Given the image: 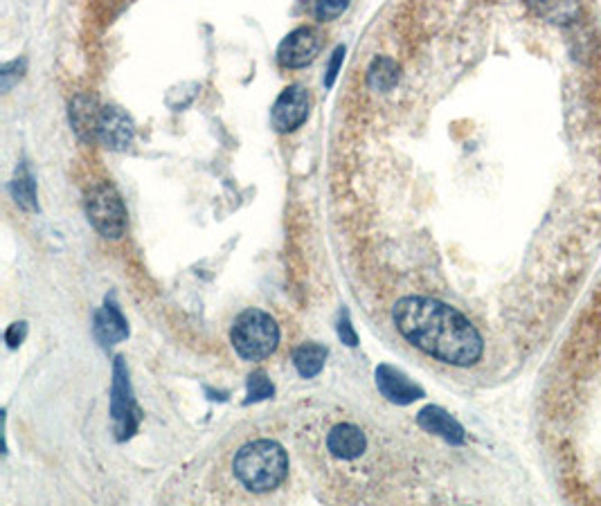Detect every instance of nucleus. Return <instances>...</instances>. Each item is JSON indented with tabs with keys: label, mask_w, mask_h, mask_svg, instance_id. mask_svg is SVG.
Instances as JSON below:
<instances>
[{
	"label": "nucleus",
	"mask_w": 601,
	"mask_h": 506,
	"mask_svg": "<svg viewBox=\"0 0 601 506\" xmlns=\"http://www.w3.org/2000/svg\"><path fill=\"white\" fill-rule=\"evenodd\" d=\"M100 115H102V108L93 95L82 93L70 102V124H73L77 138L86 144L97 140Z\"/></svg>",
	"instance_id": "obj_11"
},
{
	"label": "nucleus",
	"mask_w": 601,
	"mask_h": 506,
	"mask_svg": "<svg viewBox=\"0 0 601 506\" xmlns=\"http://www.w3.org/2000/svg\"><path fill=\"white\" fill-rule=\"evenodd\" d=\"M10 194L14 198V203L21 207L25 212H37L39 210V201H37V180H34L32 169L28 165V160H21L19 167L14 171V178L10 183Z\"/></svg>",
	"instance_id": "obj_15"
},
{
	"label": "nucleus",
	"mask_w": 601,
	"mask_h": 506,
	"mask_svg": "<svg viewBox=\"0 0 601 506\" xmlns=\"http://www.w3.org/2000/svg\"><path fill=\"white\" fill-rule=\"evenodd\" d=\"M417 423L421 430L442 437L444 441H448V444L453 446L464 444V428L446 410L437 408V405H428V408L421 410Z\"/></svg>",
	"instance_id": "obj_13"
},
{
	"label": "nucleus",
	"mask_w": 601,
	"mask_h": 506,
	"mask_svg": "<svg viewBox=\"0 0 601 506\" xmlns=\"http://www.w3.org/2000/svg\"><path fill=\"white\" fill-rule=\"evenodd\" d=\"M327 450L336 459L343 462H354L367 450V437L365 432L354 426V423H338L329 430L327 435Z\"/></svg>",
	"instance_id": "obj_10"
},
{
	"label": "nucleus",
	"mask_w": 601,
	"mask_h": 506,
	"mask_svg": "<svg viewBox=\"0 0 601 506\" xmlns=\"http://www.w3.org/2000/svg\"><path fill=\"white\" fill-rule=\"evenodd\" d=\"M376 387H379L385 399L397 405H408L417 399H424V390L390 365H379V369H376Z\"/></svg>",
	"instance_id": "obj_9"
},
{
	"label": "nucleus",
	"mask_w": 601,
	"mask_h": 506,
	"mask_svg": "<svg viewBox=\"0 0 601 506\" xmlns=\"http://www.w3.org/2000/svg\"><path fill=\"white\" fill-rule=\"evenodd\" d=\"M275 394L273 383L268 381V376L264 372H255L248 376V399L246 403H257L264 399H271Z\"/></svg>",
	"instance_id": "obj_18"
},
{
	"label": "nucleus",
	"mask_w": 601,
	"mask_h": 506,
	"mask_svg": "<svg viewBox=\"0 0 601 506\" xmlns=\"http://www.w3.org/2000/svg\"><path fill=\"white\" fill-rule=\"evenodd\" d=\"M111 414H113L115 423H118L120 439L131 437L133 430H136V426H138V410H136V405H133L129 372H127V365H124L122 356L115 358V365H113Z\"/></svg>",
	"instance_id": "obj_6"
},
{
	"label": "nucleus",
	"mask_w": 601,
	"mask_h": 506,
	"mask_svg": "<svg viewBox=\"0 0 601 506\" xmlns=\"http://www.w3.org/2000/svg\"><path fill=\"white\" fill-rule=\"evenodd\" d=\"M525 5L536 18L559 27L577 23L583 14V0H525Z\"/></svg>",
	"instance_id": "obj_12"
},
{
	"label": "nucleus",
	"mask_w": 601,
	"mask_h": 506,
	"mask_svg": "<svg viewBox=\"0 0 601 506\" xmlns=\"http://www.w3.org/2000/svg\"><path fill=\"white\" fill-rule=\"evenodd\" d=\"M25 333H28V324H25V322H14L12 327L7 329V333H5L7 345H10L12 349H16L25 340Z\"/></svg>",
	"instance_id": "obj_22"
},
{
	"label": "nucleus",
	"mask_w": 601,
	"mask_h": 506,
	"mask_svg": "<svg viewBox=\"0 0 601 506\" xmlns=\"http://www.w3.org/2000/svg\"><path fill=\"white\" fill-rule=\"evenodd\" d=\"M399 81V66L390 57H376L367 70V86L376 93H388Z\"/></svg>",
	"instance_id": "obj_16"
},
{
	"label": "nucleus",
	"mask_w": 601,
	"mask_h": 506,
	"mask_svg": "<svg viewBox=\"0 0 601 506\" xmlns=\"http://www.w3.org/2000/svg\"><path fill=\"white\" fill-rule=\"evenodd\" d=\"M338 336L343 338V342H345V345H349V347H356V345H358L356 331L352 329V322H349L347 313H345L343 318H340V322H338Z\"/></svg>",
	"instance_id": "obj_23"
},
{
	"label": "nucleus",
	"mask_w": 601,
	"mask_h": 506,
	"mask_svg": "<svg viewBox=\"0 0 601 506\" xmlns=\"http://www.w3.org/2000/svg\"><path fill=\"white\" fill-rule=\"evenodd\" d=\"M86 214L93 228L106 239H120L127 230V207L111 183H100L88 189Z\"/></svg>",
	"instance_id": "obj_4"
},
{
	"label": "nucleus",
	"mask_w": 601,
	"mask_h": 506,
	"mask_svg": "<svg viewBox=\"0 0 601 506\" xmlns=\"http://www.w3.org/2000/svg\"><path fill=\"white\" fill-rule=\"evenodd\" d=\"M325 360H327V349L322 345H316V342H307V345H302L293 354V365L302 378L318 376L322 372V367H325Z\"/></svg>",
	"instance_id": "obj_17"
},
{
	"label": "nucleus",
	"mask_w": 601,
	"mask_h": 506,
	"mask_svg": "<svg viewBox=\"0 0 601 506\" xmlns=\"http://www.w3.org/2000/svg\"><path fill=\"white\" fill-rule=\"evenodd\" d=\"M232 473L250 493H271L289 475V455L271 439H257L241 446L232 459Z\"/></svg>",
	"instance_id": "obj_2"
},
{
	"label": "nucleus",
	"mask_w": 601,
	"mask_h": 506,
	"mask_svg": "<svg viewBox=\"0 0 601 506\" xmlns=\"http://www.w3.org/2000/svg\"><path fill=\"white\" fill-rule=\"evenodd\" d=\"M320 50V36L313 27L302 25L298 30H293L277 48V63L282 68H307L309 63L316 59Z\"/></svg>",
	"instance_id": "obj_7"
},
{
	"label": "nucleus",
	"mask_w": 601,
	"mask_h": 506,
	"mask_svg": "<svg viewBox=\"0 0 601 506\" xmlns=\"http://www.w3.org/2000/svg\"><path fill=\"white\" fill-rule=\"evenodd\" d=\"M133 138H136V126H133L131 117L118 106H104L100 126H97V140L106 149L124 151L131 147Z\"/></svg>",
	"instance_id": "obj_8"
},
{
	"label": "nucleus",
	"mask_w": 601,
	"mask_h": 506,
	"mask_svg": "<svg viewBox=\"0 0 601 506\" xmlns=\"http://www.w3.org/2000/svg\"><path fill=\"white\" fill-rule=\"evenodd\" d=\"M309 111H311V99L307 88L293 84L289 88H284L280 97L275 99V104L271 108V122L277 133H293L295 129H300V126L307 122Z\"/></svg>",
	"instance_id": "obj_5"
},
{
	"label": "nucleus",
	"mask_w": 601,
	"mask_h": 506,
	"mask_svg": "<svg viewBox=\"0 0 601 506\" xmlns=\"http://www.w3.org/2000/svg\"><path fill=\"white\" fill-rule=\"evenodd\" d=\"M349 3H352V0H316L313 14H316L318 21H334V18L345 12Z\"/></svg>",
	"instance_id": "obj_19"
},
{
	"label": "nucleus",
	"mask_w": 601,
	"mask_h": 506,
	"mask_svg": "<svg viewBox=\"0 0 601 506\" xmlns=\"http://www.w3.org/2000/svg\"><path fill=\"white\" fill-rule=\"evenodd\" d=\"M345 61V45H338V48L334 50V54H331V61H329V70H327V77H325V86L331 88L336 84V77L340 72V66H343Z\"/></svg>",
	"instance_id": "obj_21"
},
{
	"label": "nucleus",
	"mask_w": 601,
	"mask_h": 506,
	"mask_svg": "<svg viewBox=\"0 0 601 506\" xmlns=\"http://www.w3.org/2000/svg\"><path fill=\"white\" fill-rule=\"evenodd\" d=\"M95 338L102 342L104 347L118 345L124 338L129 336L127 320L122 318V313L115 302H106L104 309L95 313Z\"/></svg>",
	"instance_id": "obj_14"
},
{
	"label": "nucleus",
	"mask_w": 601,
	"mask_h": 506,
	"mask_svg": "<svg viewBox=\"0 0 601 506\" xmlns=\"http://www.w3.org/2000/svg\"><path fill=\"white\" fill-rule=\"evenodd\" d=\"M392 320L412 347L446 365L469 367L482 358L480 331L460 311L433 297H403L394 304Z\"/></svg>",
	"instance_id": "obj_1"
},
{
	"label": "nucleus",
	"mask_w": 601,
	"mask_h": 506,
	"mask_svg": "<svg viewBox=\"0 0 601 506\" xmlns=\"http://www.w3.org/2000/svg\"><path fill=\"white\" fill-rule=\"evenodd\" d=\"M230 338L244 360H264L280 345V327L268 313L248 309L235 320Z\"/></svg>",
	"instance_id": "obj_3"
},
{
	"label": "nucleus",
	"mask_w": 601,
	"mask_h": 506,
	"mask_svg": "<svg viewBox=\"0 0 601 506\" xmlns=\"http://www.w3.org/2000/svg\"><path fill=\"white\" fill-rule=\"evenodd\" d=\"M25 68H28V61H25V59H14L12 63L3 66V70H0V79H3V90H10L16 84V81L23 77Z\"/></svg>",
	"instance_id": "obj_20"
}]
</instances>
